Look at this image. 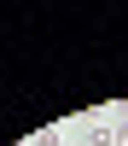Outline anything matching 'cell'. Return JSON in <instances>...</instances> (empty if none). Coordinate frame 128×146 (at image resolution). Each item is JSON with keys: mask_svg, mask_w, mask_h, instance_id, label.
<instances>
[{"mask_svg": "<svg viewBox=\"0 0 128 146\" xmlns=\"http://www.w3.org/2000/svg\"><path fill=\"white\" fill-rule=\"evenodd\" d=\"M81 146H116V129H105V123H93L87 135H81Z\"/></svg>", "mask_w": 128, "mask_h": 146, "instance_id": "cell-1", "label": "cell"}, {"mask_svg": "<svg viewBox=\"0 0 128 146\" xmlns=\"http://www.w3.org/2000/svg\"><path fill=\"white\" fill-rule=\"evenodd\" d=\"M116 146H128V123H122V129H116Z\"/></svg>", "mask_w": 128, "mask_h": 146, "instance_id": "cell-2", "label": "cell"}, {"mask_svg": "<svg viewBox=\"0 0 128 146\" xmlns=\"http://www.w3.org/2000/svg\"><path fill=\"white\" fill-rule=\"evenodd\" d=\"M70 146H81V140H70Z\"/></svg>", "mask_w": 128, "mask_h": 146, "instance_id": "cell-3", "label": "cell"}]
</instances>
